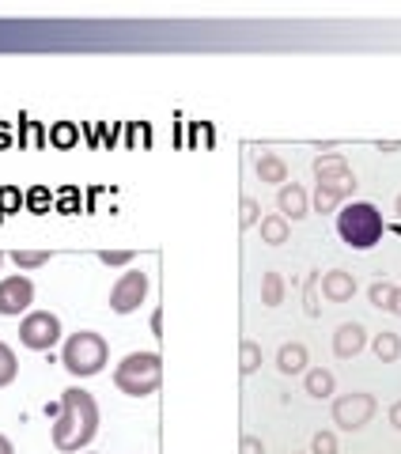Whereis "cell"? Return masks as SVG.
Segmentation results:
<instances>
[{"mask_svg": "<svg viewBox=\"0 0 401 454\" xmlns=\"http://www.w3.org/2000/svg\"><path fill=\"white\" fill-rule=\"evenodd\" d=\"M98 435V405L88 390L68 387L53 417V447L61 454H80Z\"/></svg>", "mask_w": 401, "mask_h": 454, "instance_id": "cell-1", "label": "cell"}, {"mask_svg": "<svg viewBox=\"0 0 401 454\" xmlns=\"http://www.w3.org/2000/svg\"><path fill=\"white\" fill-rule=\"evenodd\" d=\"M382 231H386L382 212L371 201H352L337 212V235L352 250H371L382 239Z\"/></svg>", "mask_w": 401, "mask_h": 454, "instance_id": "cell-2", "label": "cell"}, {"mask_svg": "<svg viewBox=\"0 0 401 454\" xmlns=\"http://www.w3.org/2000/svg\"><path fill=\"white\" fill-rule=\"evenodd\" d=\"M160 382H163L160 352H129V356L114 367V387L129 397H148L160 390Z\"/></svg>", "mask_w": 401, "mask_h": 454, "instance_id": "cell-3", "label": "cell"}, {"mask_svg": "<svg viewBox=\"0 0 401 454\" xmlns=\"http://www.w3.org/2000/svg\"><path fill=\"white\" fill-rule=\"evenodd\" d=\"M110 360V345H106V337L103 333H95V330H80L65 340V348H61V364H65V372L68 375H76V379H91L98 375L106 367Z\"/></svg>", "mask_w": 401, "mask_h": 454, "instance_id": "cell-4", "label": "cell"}, {"mask_svg": "<svg viewBox=\"0 0 401 454\" xmlns=\"http://www.w3.org/2000/svg\"><path fill=\"white\" fill-rule=\"evenodd\" d=\"M57 340H61V318L50 315V310H31L20 322V345L31 352H50Z\"/></svg>", "mask_w": 401, "mask_h": 454, "instance_id": "cell-5", "label": "cell"}, {"mask_svg": "<svg viewBox=\"0 0 401 454\" xmlns=\"http://www.w3.org/2000/svg\"><path fill=\"white\" fill-rule=\"evenodd\" d=\"M375 397L364 394V390H352V394H341L334 402V424L341 432H360L371 424V417H375Z\"/></svg>", "mask_w": 401, "mask_h": 454, "instance_id": "cell-6", "label": "cell"}, {"mask_svg": "<svg viewBox=\"0 0 401 454\" xmlns=\"http://www.w3.org/2000/svg\"><path fill=\"white\" fill-rule=\"evenodd\" d=\"M148 300V273L140 269H125L118 284L110 288V310L114 315H133V310Z\"/></svg>", "mask_w": 401, "mask_h": 454, "instance_id": "cell-7", "label": "cell"}, {"mask_svg": "<svg viewBox=\"0 0 401 454\" xmlns=\"http://www.w3.org/2000/svg\"><path fill=\"white\" fill-rule=\"evenodd\" d=\"M31 303H35V284L27 280L23 273L0 280V315L4 318L31 315Z\"/></svg>", "mask_w": 401, "mask_h": 454, "instance_id": "cell-8", "label": "cell"}, {"mask_svg": "<svg viewBox=\"0 0 401 454\" xmlns=\"http://www.w3.org/2000/svg\"><path fill=\"white\" fill-rule=\"evenodd\" d=\"M277 212L288 223L311 216V197H307V190L299 186V182H284V186L277 190Z\"/></svg>", "mask_w": 401, "mask_h": 454, "instance_id": "cell-9", "label": "cell"}, {"mask_svg": "<svg viewBox=\"0 0 401 454\" xmlns=\"http://www.w3.org/2000/svg\"><path fill=\"white\" fill-rule=\"evenodd\" d=\"M367 345V330L360 322H345V325H337V333H334V352H337V360H352V356H360Z\"/></svg>", "mask_w": 401, "mask_h": 454, "instance_id": "cell-10", "label": "cell"}, {"mask_svg": "<svg viewBox=\"0 0 401 454\" xmlns=\"http://www.w3.org/2000/svg\"><path fill=\"white\" fill-rule=\"evenodd\" d=\"M322 284V295L329 303H349L356 295V277L345 273V269H329V273L318 280Z\"/></svg>", "mask_w": 401, "mask_h": 454, "instance_id": "cell-11", "label": "cell"}, {"mask_svg": "<svg viewBox=\"0 0 401 454\" xmlns=\"http://www.w3.org/2000/svg\"><path fill=\"white\" fill-rule=\"evenodd\" d=\"M352 190H356V178H349V182H318L311 205H314V212H334Z\"/></svg>", "mask_w": 401, "mask_h": 454, "instance_id": "cell-12", "label": "cell"}, {"mask_svg": "<svg viewBox=\"0 0 401 454\" xmlns=\"http://www.w3.org/2000/svg\"><path fill=\"white\" fill-rule=\"evenodd\" d=\"M314 178L318 182H349L352 170H349V160L341 152H326L314 160Z\"/></svg>", "mask_w": 401, "mask_h": 454, "instance_id": "cell-13", "label": "cell"}, {"mask_svg": "<svg viewBox=\"0 0 401 454\" xmlns=\"http://www.w3.org/2000/svg\"><path fill=\"white\" fill-rule=\"evenodd\" d=\"M307 345H299V340H288V345H280L277 352V367H280V375H303L307 372Z\"/></svg>", "mask_w": 401, "mask_h": 454, "instance_id": "cell-14", "label": "cell"}, {"mask_svg": "<svg viewBox=\"0 0 401 454\" xmlns=\"http://www.w3.org/2000/svg\"><path fill=\"white\" fill-rule=\"evenodd\" d=\"M254 170H257V178L273 182V186H284V182H288V163H284L277 152H262V155H257Z\"/></svg>", "mask_w": 401, "mask_h": 454, "instance_id": "cell-15", "label": "cell"}, {"mask_svg": "<svg viewBox=\"0 0 401 454\" xmlns=\"http://www.w3.org/2000/svg\"><path fill=\"white\" fill-rule=\"evenodd\" d=\"M334 387H337V379H334V372H326V367H311V372H303V390L311 397H318V402H326V397L334 394Z\"/></svg>", "mask_w": 401, "mask_h": 454, "instance_id": "cell-16", "label": "cell"}, {"mask_svg": "<svg viewBox=\"0 0 401 454\" xmlns=\"http://www.w3.org/2000/svg\"><path fill=\"white\" fill-rule=\"evenodd\" d=\"M288 235H292V223L284 220L280 212H273V216H262V243L280 247V243H288Z\"/></svg>", "mask_w": 401, "mask_h": 454, "instance_id": "cell-17", "label": "cell"}, {"mask_svg": "<svg viewBox=\"0 0 401 454\" xmlns=\"http://www.w3.org/2000/svg\"><path fill=\"white\" fill-rule=\"evenodd\" d=\"M371 348H375V356L382 364H394L401 356V337L390 333V330H382V333H375V340H371Z\"/></svg>", "mask_w": 401, "mask_h": 454, "instance_id": "cell-18", "label": "cell"}, {"mask_svg": "<svg viewBox=\"0 0 401 454\" xmlns=\"http://www.w3.org/2000/svg\"><path fill=\"white\" fill-rule=\"evenodd\" d=\"M262 303L265 307H280L284 303V277L273 273V269L262 277Z\"/></svg>", "mask_w": 401, "mask_h": 454, "instance_id": "cell-19", "label": "cell"}, {"mask_svg": "<svg viewBox=\"0 0 401 454\" xmlns=\"http://www.w3.org/2000/svg\"><path fill=\"white\" fill-rule=\"evenodd\" d=\"M257 367H262V345H257V340H242L239 345V372L254 375Z\"/></svg>", "mask_w": 401, "mask_h": 454, "instance_id": "cell-20", "label": "cell"}, {"mask_svg": "<svg viewBox=\"0 0 401 454\" xmlns=\"http://www.w3.org/2000/svg\"><path fill=\"white\" fill-rule=\"evenodd\" d=\"M20 375V364H16V352H12L4 340H0V390L8 387V382H16Z\"/></svg>", "mask_w": 401, "mask_h": 454, "instance_id": "cell-21", "label": "cell"}, {"mask_svg": "<svg viewBox=\"0 0 401 454\" xmlns=\"http://www.w3.org/2000/svg\"><path fill=\"white\" fill-rule=\"evenodd\" d=\"M76 140H80V129L73 121H57L50 129V145H57V148H73Z\"/></svg>", "mask_w": 401, "mask_h": 454, "instance_id": "cell-22", "label": "cell"}, {"mask_svg": "<svg viewBox=\"0 0 401 454\" xmlns=\"http://www.w3.org/2000/svg\"><path fill=\"white\" fill-rule=\"evenodd\" d=\"M394 284H371L367 288V300H371V307H379V310H390V303H394Z\"/></svg>", "mask_w": 401, "mask_h": 454, "instance_id": "cell-23", "label": "cell"}, {"mask_svg": "<svg viewBox=\"0 0 401 454\" xmlns=\"http://www.w3.org/2000/svg\"><path fill=\"white\" fill-rule=\"evenodd\" d=\"M12 262H16L20 269H42L50 262V254L46 250H16V254H12Z\"/></svg>", "mask_w": 401, "mask_h": 454, "instance_id": "cell-24", "label": "cell"}, {"mask_svg": "<svg viewBox=\"0 0 401 454\" xmlns=\"http://www.w3.org/2000/svg\"><path fill=\"white\" fill-rule=\"evenodd\" d=\"M23 201H27V197L16 186H0V216H12V212H20Z\"/></svg>", "mask_w": 401, "mask_h": 454, "instance_id": "cell-25", "label": "cell"}, {"mask_svg": "<svg viewBox=\"0 0 401 454\" xmlns=\"http://www.w3.org/2000/svg\"><path fill=\"white\" fill-rule=\"evenodd\" d=\"M23 205H31V212H50L53 197H50L46 186H35V190H27V201H23Z\"/></svg>", "mask_w": 401, "mask_h": 454, "instance_id": "cell-26", "label": "cell"}, {"mask_svg": "<svg viewBox=\"0 0 401 454\" xmlns=\"http://www.w3.org/2000/svg\"><path fill=\"white\" fill-rule=\"evenodd\" d=\"M239 212H242V216H239L242 227H254L257 220H262V205H257L254 197H242V201H239Z\"/></svg>", "mask_w": 401, "mask_h": 454, "instance_id": "cell-27", "label": "cell"}, {"mask_svg": "<svg viewBox=\"0 0 401 454\" xmlns=\"http://www.w3.org/2000/svg\"><path fill=\"white\" fill-rule=\"evenodd\" d=\"M311 454H337V435L334 432H318L311 439Z\"/></svg>", "mask_w": 401, "mask_h": 454, "instance_id": "cell-28", "label": "cell"}, {"mask_svg": "<svg viewBox=\"0 0 401 454\" xmlns=\"http://www.w3.org/2000/svg\"><path fill=\"white\" fill-rule=\"evenodd\" d=\"M98 262H103V265H114V269H122V265L133 262V250H103V254H98Z\"/></svg>", "mask_w": 401, "mask_h": 454, "instance_id": "cell-29", "label": "cell"}, {"mask_svg": "<svg viewBox=\"0 0 401 454\" xmlns=\"http://www.w3.org/2000/svg\"><path fill=\"white\" fill-rule=\"evenodd\" d=\"M318 280H322V273H314L311 280H307V315H318Z\"/></svg>", "mask_w": 401, "mask_h": 454, "instance_id": "cell-30", "label": "cell"}, {"mask_svg": "<svg viewBox=\"0 0 401 454\" xmlns=\"http://www.w3.org/2000/svg\"><path fill=\"white\" fill-rule=\"evenodd\" d=\"M239 454H265V443H262V439H257V435H242Z\"/></svg>", "mask_w": 401, "mask_h": 454, "instance_id": "cell-31", "label": "cell"}, {"mask_svg": "<svg viewBox=\"0 0 401 454\" xmlns=\"http://www.w3.org/2000/svg\"><path fill=\"white\" fill-rule=\"evenodd\" d=\"M390 424L401 432V402H394V405H390Z\"/></svg>", "mask_w": 401, "mask_h": 454, "instance_id": "cell-32", "label": "cell"}, {"mask_svg": "<svg viewBox=\"0 0 401 454\" xmlns=\"http://www.w3.org/2000/svg\"><path fill=\"white\" fill-rule=\"evenodd\" d=\"M379 152H401V140H386V145L379 140Z\"/></svg>", "mask_w": 401, "mask_h": 454, "instance_id": "cell-33", "label": "cell"}, {"mask_svg": "<svg viewBox=\"0 0 401 454\" xmlns=\"http://www.w3.org/2000/svg\"><path fill=\"white\" fill-rule=\"evenodd\" d=\"M0 454H16V447H12L8 435H0Z\"/></svg>", "mask_w": 401, "mask_h": 454, "instance_id": "cell-34", "label": "cell"}, {"mask_svg": "<svg viewBox=\"0 0 401 454\" xmlns=\"http://www.w3.org/2000/svg\"><path fill=\"white\" fill-rule=\"evenodd\" d=\"M390 310H394V315H397V318H401V288H397V292H394V303H390Z\"/></svg>", "mask_w": 401, "mask_h": 454, "instance_id": "cell-35", "label": "cell"}, {"mask_svg": "<svg viewBox=\"0 0 401 454\" xmlns=\"http://www.w3.org/2000/svg\"><path fill=\"white\" fill-rule=\"evenodd\" d=\"M394 208H397V216H401V193H397V201H394Z\"/></svg>", "mask_w": 401, "mask_h": 454, "instance_id": "cell-36", "label": "cell"}, {"mask_svg": "<svg viewBox=\"0 0 401 454\" xmlns=\"http://www.w3.org/2000/svg\"><path fill=\"white\" fill-rule=\"evenodd\" d=\"M0 265H4V254H0Z\"/></svg>", "mask_w": 401, "mask_h": 454, "instance_id": "cell-37", "label": "cell"}]
</instances>
